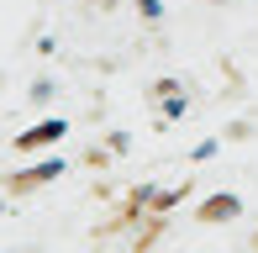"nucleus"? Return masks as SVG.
I'll return each instance as SVG.
<instances>
[{
  "label": "nucleus",
  "mask_w": 258,
  "mask_h": 253,
  "mask_svg": "<svg viewBox=\"0 0 258 253\" xmlns=\"http://www.w3.org/2000/svg\"><path fill=\"white\" fill-rule=\"evenodd\" d=\"M232 211H237V201H227V195H221V201H211V206H206V216H232Z\"/></svg>",
  "instance_id": "nucleus-1"
}]
</instances>
